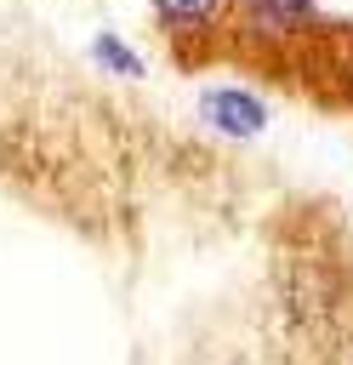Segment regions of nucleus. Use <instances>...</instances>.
Returning a JSON list of instances; mask_svg holds the SVG:
<instances>
[{
  "mask_svg": "<svg viewBox=\"0 0 353 365\" xmlns=\"http://www.w3.org/2000/svg\"><path fill=\"white\" fill-rule=\"evenodd\" d=\"M273 308H279V336L302 359H330L342 342H353V268L336 245H290L273 274Z\"/></svg>",
  "mask_w": 353,
  "mask_h": 365,
  "instance_id": "obj_1",
  "label": "nucleus"
},
{
  "mask_svg": "<svg viewBox=\"0 0 353 365\" xmlns=\"http://www.w3.org/2000/svg\"><path fill=\"white\" fill-rule=\"evenodd\" d=\"M336 34V17L319 0H239L233 6V34L228 51L273 68H313L325 40Z\"/></svg>",
  "mask_w": 353,
  "mask_h": 365,
  "instance_id": "obj_2",
  "label": "nucleus"
},
{
  "mask_svg": "<svg viewBox=\"0 0 353 365\" xmlns=\"http://www.w3.org/2000/svg\"><path fill=\"white\" fill-rule=\"evenodd\" d=\"M233 6H239V0H148V17H154V34H159L182 63H194V57L228 51Z\"/></svg>",
  "mask_w": 353,
  "mask_h": 365,
  "instance_id": "obj_3",
  "label": "nucleus"
},
{
  "mask_svg": "<svg viewBox=\"0 0 353 365\" xmlns=\"http://www.w3.org/2000/svg\"><path fill=\"white\" fill-rule=\"evenodd\" d=\"M194 114H199V125H205L216 143H233V148L262 143L268 125H273V103H268V91H256L251 80H211V86H199Z\"/></svg>",
  "mask_w": 353,
  "mask_h": 365,
  "instance_id": "obj_4",
  "label": "nucleus"
},
{
  "mask_svg": "<svg viewBox=\"0 0 353 365\" xmlns=\"http://www.w3.org/2000/svg\"><path fill=\"white\" fill-rule=\"evenodd\" d=\"M85 51H91V63H97L108 80H125V86H137V80L148 74V57H142V46H137V40H125L120 29H97Z\"/></svg>",
  "mask_w": 353,
  "mask_h": 365,
  "instance_id": "obj_5",
  "label": "nucleus"
},
{
  "mask_svg": "<svg viewBox=\"0 0 353 365\" xmlns=\"http://www.w3.org/2000/svg\"><path fill=\"white\" fill-rule=\"evenodd\" d=\"M313 68L325 74V86H330L342 103H353V23H336V34H330L325 51L313 57Z\"/></svg>",
  "mask_w": 353,
  "mask_h": 365,
  "instance_id": "obj_6",
  "label": "nucleus"
}]
</instances>
